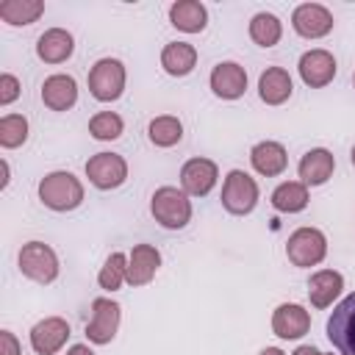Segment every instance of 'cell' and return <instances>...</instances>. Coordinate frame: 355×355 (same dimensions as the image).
<instances>
[{
    "mask_svg": "<svg viewBox=\"0 0 355 355\" xmlns=\"http://www.w3.org/2000/svg\"><path fill=\"white\" fill-rule=\"evenodd\" d=\"M219 169L211 158H189L180 169V189L189 197H205L216 186Z\"/></svg>",
    "mask_w": 355,
    "mask_h": 355,
    "instance_id": "12",
    "label": "cell"
},
{
    "mask_svg": "<svg viewBox=\"0 0 355 355\" xmlns=\"http://www.w3.org/2000/svg\"><path fill=\"white\" fill-rule=\"evenodd\" d=\"M194 64H197V50L189 42H169L161 50V67H164V72H169L175 78L189 75L194 69Z\"/></svg>",
    "mask_w": 355,
    "mask_h": 355,
    "instance_id": "24",
    "label": "cell"
},
{
    "mask_svg": "<svg viewBox=\"0 0 355 355\" xmlns=\"http://www.w3.org/2000/svg\"><path fill=\"white\" fill-rule=\"evenodd\" d=\"M327 338L338 355H355V291L333 308L327 319Z\"/></svg>",
    "mask_w": 355,
    "mask_h": 355,
    "instance_id": "7",
    "label": "cell"
},
{
    "mask_svg": "<svg viewBox=\"0 0 355 355\" xmlns=\"http://www.w3.org/2000/svg\"><path fill=\"white\" fill-rule=\"evenodd\" d=\"M44 14L42 0H3L0 3V17L8 25H31Z\"/></svg>",
    "mask_w": 355,
    "mask_h": 355,
    "instance_id": "26",
    "label": "cell"
},
{
    "mask_svg": "<svg viewBox=\"0 0 355 355\" xmlns=\"http://www.w3.org/2000/svg\"><path fill=\"white\" fill-rule=\"evenodd\" d=\"M291 28L302 39H322L333 31V14L319 3H302L291 14Z\"/></svg>",
    "mask_w": 355,
    "mask_h": 355,
    "instance_id": "10",
    "label": "cell"
},
{
    "mask_svg": "<svg viewBox=\"0 0 355 355\" xmlns=\"http://www.w3.org/2000/svg\"><path fill=\"white\" fill-rule=\"evenodd\" d=\"M25 139H28V119L22 114H6L0 119V144L6 150H14L25 144Z\"/></svg>",
    "mask_w": 355,
    "mask_h": 355,
    "instance_id": "31",
    "label": "cell"
},
{
    "mask_svg": "<svg viewBox=\"0 0 355 355\" xmlns=\"http://www.w3.org/2000/svg\"><path fill=\"white\" fill-rule=\"evenodd\" d=\"M283 36V22L269 14V11H261L250 19V39L258 44V47H275Z\"/></svg>",
    "mask_w": 355,
    "mask_h": 355,
    "instance_id": "27",
    "label": "cell"
},
{
    "mask_svg": "<svg viewBox=\"0 0 355 355\" xmlns=\"http://www.w3.org/2000/svg\"><path fill=\"white\" fill-rule=\"evenodd\" d=\"M161 266V252L153 244H136L128 255V283L130 286H147Z\"/></svg>",
    "mask_w": 355,
    "mask_h": 355,
    "instance_id": "17",
    "label": "cell"
},
{
    "mask_svg": "<svg viewBox=\"0 0 355 355\" xmlns=\"http://www.w3.org/2000/svg\"><path fill=\"white\" fill-rule=\"evenodd\" d=\"M67 355H94V352H92L86 344H72V347L67 349Z\"/></svg>",
    "mask_w": 355,
    "mask_h": 355,
    "instance_id": "34",
    "label": "cell"
},
{
    "mask_svg": "<svg viewBox=\"0 0 355 355\" xmlns=\"http://www.w3.org/2000/svg\"><path fill=\"white\" fill-rule=\"evenodd\" d=\"M0 355H22V347L11 330H0Z\"/></svg>",
    "mask_w": 355,
    "mask_h": 355,
    "instance_id": "33",
    "label": "cell"
},
{
    "mask_svg": "<svg viewBox=\"0 0 355 355\" xmlns=\"http://www.w3.org/2000/svg\"><path fill=\"white\" fill-rule=\"evenodd\" d=\"M297 169H300V178H302L305 186H322V183L330 180V175L336 169V158H333L330 150L313 147V150H308L300 158V166Z\"/></svg>",
    "mask_w": 355,
    "mask_h": 355,
    "instance_id": "20",
    "label": "cell"
},
{
    "mask_svg": "<svg viewBox=\"0 0 355 355\" xmlns=\"http://www.w3.org/2000/svg\"><path fill=\"white\" fill-rule=\"evenodd\" d=\"M39 200L50 211H75L83 202V183L72 172H50L39 180Z\"/></svg>",
    "mask_w": 355,
    "mask_h": 355,
    "instance_id": "2",
    "label": "cell"
},
{
    "mask_svg": "<svg viewBox=\"0 0 355 355\" xmlns=\"http://www.w3.org/2000/svg\"><path fill=\"white\" fill-rule=\"evenodd\" d=\"M286 255L294 266H316L327 255V239L319 227H297L286 241Z\"/></svg>",
    "mask_w": 355,
    "mask_h": 355,
    "instance_id": "6",
    "label": "cell"
},
{
    "mask_svg": "<svg viewBox=\"0 0 355 355\" xmlns=\"http://www.w3.org/2000/svg\"><path fill=\"white\" fill-rule=\"evenodd\" d=\"M294 355H322V352H319L313 344H302V347L294 349Z\"/></svg>",
    "mask_w": 355,
    "mask_h": 355,
    "instance_id": "35",
    "label": "cell"
},
{
    "mask_svg": "<svg viewBox=\"0 0 355 355\" xmlns=\"http://www.w3.org/2000/svg\"><path fill=\"white\" fill-rule=\"evenodd\" d=\"M69 336L72 333H69V322L67 319L47 316V319H42V322H36L31 327V347L39 355H53V352H58L67 344Z\"/></svg>",
    "mask_w": 355,
    "mask_h": 355,
    "instance_id": "13",
    "label": "cell"
},
{
    "mask_svg": "<svg viewBox=\"0 0 355 355\" xmlns=\"http://www.w3.org/2000/svg\"><path fill=\"white\" fill-rule=\"evenodd\" d=\"M211 92L222 100H239L247 92V72L236 61H222L211 72Z\"/></svg>",
    "mask_w": 355,
    "mask_h": 355,
    "instance_id": "15",
    "label": "cell"
},
{
    "mask_svg": "<svg viewBox=\"0 0 355 355\" xmlns=\"http://www.w3.org/2000/svg\"><path fill=\"white\" fill-rule=\"evenodd\" d=\"M86 178L100 191H111L128 180V164L119 153H97L86 161Z\"/></svg>",
    "mask_w": 355,
    "mask_h": 355,
    "instance_id": "8",
    "label": "cell"
},
{
    "mask_svg": "<svg viewBox=\"0 0 355 355\" xmlns=\"http://www.w3.org/2000/svg\"><path fill=\"white\" fill-rule=\"evenodd\" d=\"M169 22L183 33H200L208 25V11L200 0H178L169 6Z\"/></svg>",
    "mask_w": 355,
    "mask_h": 355,
    "instance_id": "23",
    "label": "cell"
},
{
    "mask_svg": "<svg viewBox=\"0 0 355 355\" xmlns=\"http://www.w3.org/2000/svg\"><path fill=\"white\" fill-rule=\"evenodd\" d=\"M72 50H75V39L64 28H47L36 39V55L44 64H64L72 55Z\"/></svg>",
    "mask_w": 355,
    "mask_h": 355,
    "instance_id": "18",
    "label": "cell"
},
{
    "mask_svg": "<svg viewBox=\"0 0 355 355\" xmlns=\"http://www.w3.org/2000/svg\"><path fill=\"white\" fill-rule=\"evenodd\" d=\"M258 205V183L244 169L227 172L222 183V208L233 216H247Z\"/></svg>",
    "mask_w": 355,
    "mask_h": 355,
    "instance_id": "3",
    "label": "cell"
},
{
    "mask_svg": "<svg viewBox=\"0 0 355 355\" xmlns=\"http://www.w3.org/2000/svg\"><path fill=\"white\" fill-rule=\"evenodd\" d=\"M349 161H352V166H355V147H352V153H349Z\"/></svg>",
    "mask_w": 355,
    "mask_h": 355,
    "instance_id": "37",
    "label": "cell"
},
{
    "mask_svg": "<svg viewBox=\"0 0 355 355\" xmlns=\"http://www.w3.org/2000/svg\"><path fill=\"white\" fill-rule=\"evenodd\" d=\"M294 92L291 75L283 67H266L258 78V94L266 105H283Z\"/></svg>",
    "mask_w": 355,
    "mask_h": 355,
    "instance_id": "21",
    "label": "cell"
},
{
    "mask_svg": "<svg viewBox=\"0 0 355 355\" xmlns=\"http://www.w3.org/2000/svg\"><path fill=\"white\" fill-rule=\"evenodd\" d=\"M147 136L155 147H175L183 139V122L172 114H161L147 125Z\"/></svg>",
    "mask_w": 355,
    "mask_h": 355,
    "instance_id": "28",
    "label": "cell"
},
{
    "mask_svg": "<svg viewBox=\"0 0 355 355\" xmlns=\"http://www.w3.org/2000/svg\"><path fill=\"white\" fill-rule=\"evenodd\" d=\"M250 164L258 175L263 178H275L288 166V153L280 141H258L250 150Z\"/></svg>",
    "mask_w": 355,
    "mask_h": 355,
    "instance_id": "19",
    "label": "cell"
},
{
    "mask_svg": "<svg viewBox=\"0 0 355 355\" xmlns=\"http://www.w3.org/2000/svg\"><path fill=\"white\" fill-rule=\"evenodd\" d=\"M19 272L33 283H53L58 277V255L44 241H28L19 250Z\"/></svg>",
    "mask_w": 355,
    "mask_h": 355,
    "instance_id": "4",
    "label": "cell"
},
{
    "mask_svg": "<svg viewBox=\"0 0 355 355\" xmlns=\"http://www.w3.org/2000/svg\"><path fill=\"white\" fill-rule=\"evenodd\" d=\"M150 214L161 227L180 230L191 222V200L178 186H161L150 200Z\"/></svg>",
    "mask_w": 355,
    "mask_h": 355,
    "instance_id": "1",
    "label": "cell"
},
{
    "mask_svg": "<svg viewBox=\"0 0 355 355\" xmlns=\"http://www.w3.org/2000/svg\"><path fill=\"white\" fill-rule=\"evenodd\" d=\"M119 316H122L119 302L108 297H97L92 302V319L86 322V338L92 344H111V338L119 330Z\"/></svg>",
    "mask_w": 355,
    "mask_h": 355,
    "instance_id": "9",
    "label": "cell"
},
{
    "mask_svg": "<svg viewBox=\"0 0 355 355\" xmlns=\"http://www.w3.org/2000/svg\"><path fill=\"white\" fill-rule=\"evenodd\" d=\"M297 69H300V78H302L305 86L322 89V86H327V83L336 78V69H338V67H336L333 53L316 47V50H308V53L300 55Z\"/></svg>",
    "mask_w": 355,
    "mask_h": 355,
    "instance_id": "11",
    "label": "cell"
},
{
    "mask_svg": "<svg viewBox=\"0 0 355 355\" xmlns=\"http://www.w3.org/2000/svg\"><path fill=\"white\" fill-rule=\"evenodd\" d=\"M272 330L277 338H286V341L302 338L311 330V313L297 302H283L272 313Z\"/></svg>",
    "mask_w": 355,
    "mask_h": 355,
    "instance_id": "14",
    "label": "cell"
},
{
    "mask_svg": "<svg viewBox=\"0 0 355 355\" xmlns=\"http://www.w3.org/2000/svg\"><path fill=\"white\" fill-rule=\"evenodd\" d=\"M352 86H355V75H352Z\"/></svg>",
    "mask_w": 355,
    "mask_h": 355,
    "instance_id": "38",
    "label": "cell"
},
{
    "mask_svg": "<svg viewBox=\"0 0 355 355\" xmlns=\"http://www.w3.org/2000/svg\"><path fill=\"white\" fill-rule=\"evenodd\" d=\"M308 205V186L302 180H286L272 191V208L280 214H300Z\"/></svg>",
    "mask_w": 355,
    "mask_h": 355,
    "instance_id": "25",
    "label": "cell"
},
{
    "mask_svg": "<svg viewBox=\"0 0 355 355\" xmlns=\"http://www.w3.org/2000/svg\"><path fill=\"white\" fill-rule=\"evenodd\" d=\"M122 130H125V122H122V116L114 114V111H100V114H94V116L89 119V133H92L97 141H114V139L122 136Z\"/></svg>",
    "mask_w": 355,
    "mask_h": 355,
    "instance_id": "30",
    "label": "cell"
},
{
    "mask_svg": "<svg viewBox=\"0 0 355 355\" xmlns=\"http://www.w3.org/2000/svg\"><path fill=\"white\" fill-rule=\"evenodd\" d=\"M258 355H286L283 349H277V347H266V349H261Z\"/></svg>",
    "mask_w": 355,
    "mask_h": 355,
    "instance_id": "36",
    "label": "cell"
},
{
    "mask_svg": "<svg viewBox=\"0 0 355 355\" xmlns=\"http://www.w3.org/2000/svg\"><path fill=\"white\" fill-rule=\"evenodd\" d=\"M125 280H128V255L111 252V255L105 258L100 275H97V283H100V288H105V291H116Z\"/></svg>",
    "mask_w": 355,
    "mask_h": 355,
    "instance_id": "29",
    "label": "cell"
},
{
    "mask_svg": "<svg viewBox=\"0 0 355 355\" xmlns=\"http://www.w3.org/2000/svg\"><path fill=\"white\" fill-rule=\"evenodd\" d=\"M17 97H19V80H17L14 75L3 72V75H0V105L14 103Z\"/></svg>",
    "mask_w": 355,
    "mask_h": 355,
    "instance_id": "32",
    "label": "cell"
},
{
    "mask_svg": "<svg viewBox=\"0 0 355 355\" xmlns=\"http://www.w3.org/2000/svg\"><path fill=\"white\" fill-rule=\"evenodd\" d=\"M341 288H344L341 272H336V269H319L308 280V300H311L313 308H330L333 300L341 294Z\"/></svg>",
    "mask_w": 355,
    "mask_h": 355,
    "instance_id": "22",
    "label": "cell"
},
{
    "mask_svg": "<svg viewBox=\"0 0 355 355\" xmlns=\"http://www.w3.org/2000/svg\"><path fill=\"white\" fill-rule=\"evenodd\" d=\"M89 92L100 103H114L125 92V64L119 58H100L89 69Z\"/></svg>",
    "mask_w": 355,
    "mask_h": 355,
    "instance_id": "5",
    "label": "cell"
},
{
    "mask_svg": "<svg viewBox=\"0 0 355 355\" xmlns=\"http://www.w3.org/2000/svg\"><path fill=\"white\" fill-rule=\"evenodd\" d=\"M42 103L50 111H69L78 103V83L72 75H50L42 83Z\"/></svg>",
    "mask_w": 355,
    "mask_h": 355,
    "instance_id": "16",
    "label": "cell"
}]
</instances>
